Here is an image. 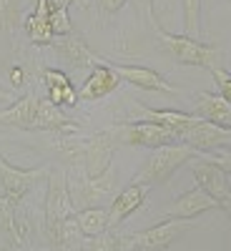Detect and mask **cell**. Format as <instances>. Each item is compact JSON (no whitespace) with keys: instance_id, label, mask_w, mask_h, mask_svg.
<instances>
[{"instance_id":"obj_34","label":"cell","mask_w":231,"mask_h":251,"mask_svg":"<svg viewBox=\"0 0 231 251\" xmlns=\"http://www.w3.org/2000/svg\"><path fill=\"white\" fill-rule=\"evenodd\" d=\"M20 3H26V0H18V5H20Z\"/></svg>"},{"instance_id":"obj_8","label":"cell","mask_w":231,"mask_h":251,"mask_svg":"<svg viewBox=\"0 0 231 251\" xmlns=\"http://www.w3.org/2000/svg\"><path fill=\"white\" fill-rule=\"evenodd\" d=\"M191 176H194L196 186L204 188L208 196H214L219 208H224V211L231 216V186H229L226 171H221L219 166H214V163H208V161L196 156L191 161Z\"/></svg>"},{"instance_id":"obj_11","label":"cell","mask_w":231,"mask_h":251,"mask_svg":"<svg viewBox=\"0 0 231 251\" xmlns=\"http://www.w3.org/2000/svg\"><path fill=\"white\" fill-rule=\"evenodd\" d=\"M149 188H151V186L136 183V181H131L128 186H126L123 191L111 201V206H108V228H118L131 214H136L138 208L143 206Z\"/></svg>"},{"instance_id":"obj_15","label":"cell","mask_w":231,"mask_h":251,"mask_svg":"<svg viewBox=\"0 0 231 251\" xmlns=\"http://www.w3.org/2000/svg\"><path fill=\"white\" fill-rule=\"evenodd\" d=\"M211 208H219L216 199L214 196H208L204 188H191L188 194L179 196L171 208H169V219H196L199 214L204 211H211Z\"/></svg>"},{"instance_id":"obj_10","label":"cell","mask_w":231,"mask_h":251,"mask_svg":"<svg viewBox=\"0 0 231 251\" xmlns=\"http://www.w3.org/2000/svg\"><path fill=\"white\" fill-rule=\"evenodd\" d=\"M179 141L194 146L196 151L226 149V146H231V128H221V126L199 118L194 126H186V128L179 131Z\"/></svg>"},{"instance_id":"obj_6","label":"cell","mask_w":231,"mask_h":251,"mask_svg":"<svg viewBox=\"0 0 231 251\" xmlns=\"http://www.w3.org/2000/svg\"><path fill=\"white\" fill-rule=\"evenodd\" d=\"M51 169L48 166H38V169H15L13 163H8L0 156V186H3V196L10 201H23V196L35 188L40 181H48Z\"/></svg>"},{"instance_id":"obj_33","label":"cell","mask_w":231,"mask_h":251,"mask_svg":"<svg viewBox=\"0 0 231 251\" xmlns=\"http://www.w3.org/2000/svg\"><path fill=\"white\" fill-rule=\"evenodd\" d=\"M0 251H30V249H23V246H18V244H5V246H0Z\"/></svg>"},{"instance_id":"obj_1","label":"cell","mask_w":231,"mask_h":251,"mask_svg":"<svg viewBox=\"0 0 231 251\" xmlns=\"http://www.w3.org/2000/svg\"><path fill=\"white\" fill-rule=\"evenodd\" d=\"M196 149L188 143H169V146H158L151 149V156L146 158L143 169L133 176L136 183H146V186H158L163 181H169L171 174L176 169H181L183 163H188L191 158H196Z\"/></svg>"},{"instance_id":"obj_31","label":"cell","mask_w":231,"mask_h":251,"mask_svg":"<svg viewBox=\"0 0 231 251\" xmlns=\"http://www.w3.org/2000/svg\"><path fill=\"white\" fill-rule=\"evenodd\" d=\"M71 3H73V0H48L51 10H58V8H68Z\"/></svg>"},{"instance_id":"obj_30","label":"cell","mask_w":231,"mask_h":251,"mask_svg":"<svg viewBox=\"0 0 231 251\" xmlns=\"http://www.w3.org/2000/svg\"><path fill=\"white\" fill-rule=\"evenodd\" d=\"M138 3H141V10H143V15L149 18V23H151V25H158V23H156V18H154V13H151L154 0H138Z\"/></svg>"},{"instance_id":"obj_21","label":"cell","mask_w":231,"mask_h":251,"mask_svg":"<svg viewBox=\"0 0 231 251\" xmlns=\"http://www.w3.org/2000/svg\"><path fill=\"white\" fill-rule=\"evenodd\" d=\"M76 219H78V226L83 228V234L88 239H93L108 228V206L80 208V211H76Z\"/></svg>"},{"instance_id":"obj_26","label":"cell","mask_w":231,"mask_h":251,"mask_svg":"<svg viewBox=\"0 0 231 251\" xmlns=\"http://www.w3.org/2000/svg\"><path fill=\"white\" fill-rule=\"evenodd\" d=\"M196 156H199V158H204V161H208V163H214V166H219L221 171L231 174V149H224L221 153H208V151H199Z\"/></svg>"},{"instance_id":"obj_14","label":"cell","mask_w":231,"mask_h":251,"mask_svg":"<svg viewBox=\"0 0 231 251\" xmlns=\"http://www.w3.org/2000/svg\"><path fill=\"white\" fill-rule=\"evenodd\" d=\"M38 106H40V96H35V93H28L23 98H15L5 111H0V123H3V126H13V128L33 131Z\"/></svg>"},{"instance_id":"obj_27","label":"cell","mask_w":231,"mask_h":251,"mask_svg":"<svg viewBox=\"0 0 231 251\" xmlns=\"http://www.w3.org/2000/svg\"><path fill=\"white\" fill-rule=\"evenodd\" d=\"M43 78H46L48 88H66V86H71V78L60 68H43Z\"/></svg>"},{"instance_id":"obj_3","label":"cell","mask_w":231,"mask_h":251,"mask_svg":"<svg viewBox=\"0 0 231 251\" xmlns=\"http://www.w3.org/2000/svg\"><path fill=\"white\" fill-rule=\"evenodd\" d=\"M113 183H116L113 169L96 178L86 176L78 166L73 171H68V191H71V201L76 206V211L91 208V206H103L113 196V188H116Z\"/></svg>"},{"instance_id":"obj_2","label":"cell","mask_w":231,"mask_h":251,"mask_svg":"<svg viewBox=\"0 0 231 251\" xmlns=\"http://www.w3.org/2000/svg\"><path fill=\"white\" fill-rule=\"evenodd\" d=\"M196 226L194 219H166L136 234H121V251H163Z\"/></svg>"},{"instance_id":"obj_35","label":"cell","mask_w":231,"mask_h":251,"mask_svg":"<svg viewBox=\"0 0 231 251\" xmlns=\"http://www.w3.org/2000/svg\"><path fill=\"white\" fill-rule=\"evenodd\" d=\"M138 251H143V249H138Z\"/></svg>"},{"instance_id":"obj_4","label":"cell","mask_w":231,"mask_h":251,"mask_svg":"<svg viewBox=\"0 0 231 251\" xmlns=\"http://www.w3.org/2000/svg\"><path fill=\"white\" fill-rule=\"evenodd\" d=\"M158 40L163 50H169L179 63H186V66H199V68H214L219 66L221 60V50L214 46H206L199 43L196 38H188V35H174V33H166L158 25H154Z\"/></svg>"},{"instance_id":"obj_7","label":"cell","mask_w":231,"mask_h":251,"mask_svg":"<svg viewBox=\"0 0 231 251\" xmlns=\"http://www.w3.org/2000/svg\"><path fill=\"white\" fill-rule=\"evenodd\" d=\"M76 214V206L68 191V171H51L48 176V194H46V216H43V231L63 219Z\"/></svg>"},{"instance_id":"obj_22","label":"cell","mask_w":231,"mask_h":251,"mask_svg":"<svg viewBox=\"0 0 231 251\" xmlns=\"http://www.w3.org/2000/svg\"><path fill=\"white\" fill-rule=\"evenodd\" d=\"M86 251H121V234H118V228H106L103 234L93 236L88 241Z\"/></svg>"},{"instance_id":"obj_24","label":"cell","mask_w":231,"mask_h":251,"mask_svg":"<svg viewBox=\"0 0 231 251\" xmlns=\"http://www.w3.org/2000/svg\"><path fill=\"white\" fill-rule=\"evenodd\" d=\"M18 20V0H0V25L3 30H13Z\"/></svg>"},{"instance_id":"obj_25","label":"cell","mask_w":231,"mask_h":251,"mask_svg":"<svg viewBox=\"0 0 231 251\" xmlns=\"http://www.w3.org/2000/svg\"><path fill=\"white\" fill-rule=\"evenodd\" d=\"M208 71H211V75H214V80H216V86H219V96L226 98V100L231 103V73L224 71L221 66H214V68H208Z\"/></svg>"},{"instance_id":"obj_18","label":"cell","mask_w":231,"mask_h":251,"mask_svg":"<svg viewBox=\"0 0 231 251\" xmlns=\"http://www.w3.org/2000/svg\"><path fill=\"white\" fill-rule=\"evenodd\" d=\"M26 35L30 38V43L35 46H51L53 43V28H51V5L48 0H38L35 10L23 20Z\"/></svg>"},{"instance_id":"obj_9","label":"cell","mask_w":231,"mask_h":251,"mask_svg":"<svg viewBox=\"0 0 231 251\" xmlns=\"http://www.w3.org/2000/svg\"><path fill=\"white\" fill-rule=\"evenodd\" d=\"M51 48L68 63V66L73 68H86V71H96V68H103V66H108V60L106 58H101L98 53H93L88 46H86V40H83L80 35H60V38H53V43Z\"/></svg>"},{"instance_id":"obj_5","label":"cell","mask_w":231,"mask_h":251,"mask_svg":"<svg viewBox=\"0 0 231 251\" xmlns=\"http://www.w3.org/2000/svg\"><path fill=\"white\" fill-rule=\"evenodd\" d=\"M116 143L126 146H143V149H158V146L179 143L176 131L166 128V126L151 123V121H126L118 123L116 128H108Z\"/></svg>"},{"instance_id":"obj_17","label":"cell","mask_w":231,"mask_h":251,"mask_svg":"<svg viewBox=\"0 0 231 251\" xmlns=\"http://www.w3.org/2000/svg\"><path fill=\"white\" fill-rule=\"evenodd\" d=\"M194 103H196V116L214 123V126H221V128H231V103L216 93H206V91H199L194 96Z\"/></svg>"},{"instance_id":"obj_36","label":"cell","mask_w":231,"mask_h":251,"mask_svg":"<svg viewBox=\"0 0 231 251\" xmlns=\"http://www.w3.org/2000/svg\"><path fill=\"white\" fill-rule=\"evenodd\" d=\"M229 3H231V0H229Z\"/></svg>"},{"instance_id":"obj_20","label":"cell","mask_w":231,"mask_h":251,"mask_svg":"<svg viewBox=\"0 0 231 251\" xmlns=\"http://www.w3.org/2000/svg\"><path fill=\"white\" fill-rule=\"evenodd\" d=\"M138 121H151V123H158V126H166V128L179 131L186 128V126H194L199 121L196 113H183V111H154V108H141V116Z\"/></svg>"},{"instance_id":"obj_32","label":"cell","mask_w":231,"mask_h":251,"mask_svg":"<svg viewBox=\"0 0 231 251\" xmlns=\"http://www.w3.org/2000/svg\"><path fill=\"white\" fill-rule=\"evenodd\" d=\"M13 100H15L13 91H5L3 86H0V103H13Z\"/></svg>"},{"instance_id":"obj_19","label":"cell","mask_w":231,"mask_h":251,"mask_svg":"<svg viewBox=\"0 0 231 251\" xmlns=\"http://www.w3.org/2000/svg\"><path fill=\"white\" fill-rule=\"evenodd\" d=\"M15 206L18 203L10 201L8 196H0V234H5L10 244L28 249V226L18 219Z\"/></svg>"},{"instance_id":"obj_12","label":"cell","mask_w":231,"mask_h":251,"mask_svg":"<svg viewBox=\"0 0 231 251\" xmlns=\"http://www.w3.org/2000/svg\"><path fill=\"white\" fill-rule=\"evenodd\" d=\"M111 68L116 71V75L121 80L128 83V86H136V88H143V91L169 93V96L176 93V86H171L161 73H156L151 68H143V66H116V63H111Z\"/></svg>"},{"instance_id":"obj_23","label":"cell","mask_w":231,"mask_h":251,"mask_svg":"<svg viewBox=\"0 0 231 251\" xmlns=\"http://www.w3.org/2000/svg\"><path fill=\"white\" fill-rule=\"evenodd\" d=\"M51 28H53V35H55V38L73 33V28H71V15H68V8H58V10H51Z\"/></svg>"},{"instance_id":"obj_13","label":"cell","mask_w":231,"mask_h":251,"mask_svg":"<svg viewBox=\"0 0 231 251\" xmlns=\"http://www.w3.org/2000/svg\"><path fill=\"white\" fill-rule=\"evenodd\" d=\"M43 234L48 236V241H51L53 246H58V249H63V251H86V246H88V241H91L86 234H83V228L78 226L76 214L68 216V219H63L60 224H55V226H51V228H46Z\"/></svg>"},{"instance_id":"obj_29","label":"cell","mask_w":231,"mask_h":251,"mask_svg":"<svg viewBox=\"0 0 231 251\" xmlns=\"http://www.w3.org/2000/svg\"><path fill=\"white\" fill-rule=\"evenodd\" d=\"M10 86L13 88H20V86H23V68H20V66H15V68H10Z\"/></svg>"},{"instance_id":"obj_16","label":"cell","mask_w":231,"mask_h":251,"mask_svg":"<svg viewBox=\"0 0 231 251\" xmlns=\"http://www.w3.org/2000/svg\"><path fill=\"white\" fill-rule=\"evenodd\" d=\"M118 86H121V78L116 75V71L108 63V66H103V68L91 71V75L86 78V83H83L80 91H78V100H101V98L111 96Z\"/></svg>"},{"instance_id":"obj_28","label":"cell","mask_w":231,"mask_h":251,"mask_svg":"<svg viewBox=\"0 0 231 251\" xmlns=\"http://www.w3.org/2000/svg\"><path fill=\"white\" fill-rule=\"evenodd\" d=\"M128 0H98V5H101V10L103 13H116V10H121Z\"/></svg>"}]
</instances>
